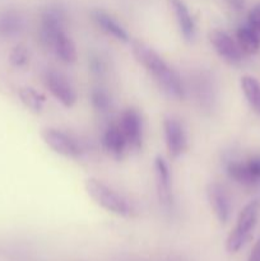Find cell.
<instances>
[{"label":"cell","mask_w":260,"mask_h":261,"mask_svg":"<svg viewBox=\"0 0 260 261\" xmlns=\"http://www.w3.org/2000/svg\"><path fill=\"white\" fill-rule=\"evenodd\" d=\"M226 3L235 10H242L245 7V0H226Z\"/></svg>","instance_id":"cell-27"},{"label":"cell","mask_w":260,"mask_h":261,"mask_svg":"<svg viewBox=\"0 0 260 261\" xmlns=\"http://www.w3.org/2000/svg\"><path fill=\"white\" fill-rule=\"evenodd\" d=\"M209 42L219 58L231 65H237L242 61V51L236 40L221 30H213L209 33Z\"/></svg>","instance_id":"cell-12"},{"label":"cell","mask_w":260,"mask_h":261,"mask_svg":"<svg viewBox=\"0 0 260 261\" xmlns=\"http://www.w3.org/2000/svg\"><path fill=\"white\" fill-rule=\"evenodd\" d=\"M86 190L92 200L109 213L124 218H132L137 214V209L129 199L98 178H87Z\"/></svg>","instance_id":"cell-2"},{"label":"cell","mask_w":260,"mask_h":261,"mask_svg":"<svg viewBox=\"0 0 260 261\" xmlns=\"http://www.w3.org/2000/svg\"><path fill=\"white\" fill-rule=\"evenodd\" d=\"M89 101H91L92 107L98 112H107L111 109V96L106 89L101 87L92 88L89 93Z\"/></svg>","instance_id":"cell-22"},{"label":"cell","mask_w":260,"mask_h":261,"mask_svg":"<svg viewBox=\"0 0 260 261\" xmlns=\"http://www.w3.org/2000/svg\"><path fill=\"white\" fill-rule=\"evenodd\" d=\"M43 83L51 96L66 109H71L76 103V92L71 82L63 73L47 69L43 74Z\"/></svg>","instance_id":"cell-5"},{"label":"cell","mask_w":260,"mask_h":261,"mask_svg":"<svg viewBox=\"0 0 260 261\" xmlns=\"http://www.w3.org/2000/svg\"><path fill=\"white\" fill-rule=\"evenodd\" d=\"M168 261H183V260H178V259H175V260H168Z\"/></svg>","instance_id":"cell-28"},{"label":"cell","mask_w":260,"mask_h":261,"mask_svg":"<svg viewBox=\"0 0 260 261\" xmlns=\"http://www.w3.org/2000/svg\"><path fill=\"white\" fill-rule=\"evenodd\" d=\"M22 18L15 12H7L0 15V35L14 36L22 30Z\"/></svg>","instance_id":"cell-21"},{"label":"cell","mask_w":260,"mask_h":261,"mask_svg":"<svg viewBox=\"0 0 260 261\" xmlns=\"http://www.w3.org/2000/svg\"><path fill=\"white\" fill-rule=\"evenodd\" d=\"M247 261H260V239L257 240V242L252 247Z\"/></svg>","instance_id":"cell-26"},{"label":"cell","mask_w":260,"mask_h":261,"mask_svg":"<svg viewBox=\"0 0 260 261\" xmlns=\"http://www.w3.org/2000/svg\"><path fill=\"white\" fill-rule=\"evenodd\" d=\"M260 201L252 200L242 208L237 218L236 226L228 234L226 241V250L229 254H235L239 251L247 239L251 234L255 224H256L257 216H259Z\"/></svg>","instance_id":"cell-3"},{"label":"cell","mask_w":260,"mask_h":261,"mask_svg":"<svg viewBox=\"0 0 260 261\" xmlns=\"http://www.w3.org/2000/svg\"><path fill=\"white\" fill-rule=\"evenodd\" d=\"M162 126L168 155L173 160L181 157L188 149V135L183 121L178 117L168 115L163 119Z\"/></svg>","instance_id":"cell-7"},{"label":"cell","mask_w":260,"mask_h":261,"mask_svg":"<svg viewBox=\"0 0 260 261\" xmlns=\"http://www.w3.org/2000/svg\"><path fill=\"white\" fill-rule=\"evenodd\" d=\"M247 24L260 35V4L255 5L247 15Z\"/></svg>","instance_id":"cell-25"},{"label":"cell","mask_w":260,"mask_h":261,"mask_svg":"<svg viewBox=\"0 0 260 261\" xmlns=\"http://www.w3.org/2000/svg\"><path fill=\"white\" fill-rule=\"evenodd\" d=\"M236 42L242 54L255 55L260 50V35L249 24L240 25L237 28Z\"/></svg>","instance_id":"cell-18"},{"label":"cell","mask_w":260,"mask_h":261,"mask_svg":"<svg viewBox=\"0 0 260 261\" xmlns=\"http://www.w3.org/2000/svg\"><path fill=\"white\" fill-rule=\"evenodd\" d=\"M30 54L25 46L17 45L9 54V61L15 68H23L28 63Z\"/></svg>","instance_id":"cell-23"},{"label":"cell","mask_w":260,"mask_h":261,"mask_svg":"<svg viewBox=\"0 0 260 261\" xmlns=\"http://www.w3.org/2000/svg\"><path fill=\"white\" fill-rule=\"evenodd\" d=\"M168 2H170V7L175 15L181 36L186 42H193L196 35V27L190 10L183 0H168Z\"/></svg>","instance_id":"cell-15"},{"label":"cell","mask_w":260,"mask_h":261,"mask_svg":"<svg viewBox=\"0 0 260 261\" xmlns=\"http://www.w3.org/2000/svg\"><path fill=\"white\" fill-rule=\"evenodd\" d=\"M241 88L250 106L260 114V83L254 76L245 75L241 78Z\"/></svg>","instance_id":"cell-20"},{"label":"cell","mask_w":260,"mask_h":261,"mask_svg":"<svg viewBox=\"0 0 260 261\" xmlns=\"http://www.w3.org/2000/svg\"><path fill=\"white\" fill-rule=\"evenodd\" d=\"M226 172L232 181L240 185H257L260 184V155H255L246 161H228Z\"/></svg>","instance_id":"cell-9"},{"label":"cell","mask_w":260,"mask_h":261,"mask_svg":"<svg viewBox=\"0 0 260 261\" xmlns=\"http://www.w3.org/2000/svg\"><path fill=\"white\" fill-rule=\"evenodd\" d=\"M65 31V13L58 5H50L41 14L38 38L46 50H51L56 36Z\"/></svg>","instance_id":"cell-4"},{"label":"cell","mask_w":260,"mask_h":261,"mask_svg":"<svg viewBox=\"0 0 260 261\" xmlns=\"http://www.w3.org/2000/svg\"><path fill=\"white\" fill-rule=\"evenodd\" d=\"M88 65L89 70L92 71V74H94L96 76H103L106 73V64L102 60L101 56H98L97 54H92L88 59Z\"/></svg>","instance_id":"cell-24"},{"label":"cell","mask_w":260,"mask_h":261,"mask_svg":"<svg viewBox=\"0 0 260 261\" xmlns=\"http://www.w3.org/2000/svg\"><path fill=\"white\" fill-rule=\"evenodd\" d=\"M190 86L196 103L203 111L211 112L216 102V84L208 70H198L191 75Z\"/></svg>","instance_id":"cell-8"},{"label":"cell","mask_w":260,"mask_h":261,"mask_svg":"<svg viewBox=\"0 0 260 261\" xmlns=\"http://www.w3.org/2000/svg\"><path fill=\"white\" fill-rule=\"evenodd\" d=\"M102 147H103L105 152L115 160L124 158L125 153L130 148L119 124H112L106 127L102 134Z\"/></svg>","instance_id":"cell-14"},{"label":"cell","mask_w":260,"mask_h":261,"mask_svg":"<svg viewBox=\"0 0 260 261\" xmlns=\"http://www.w3.org/2000/svg\"><path fill=\"white\" fill-rule=\"evenodd\" d=\"M132 54L167 96L180 101L185 98V87L180 75L172 66L163 60L160 54L138 40L132 42Z\"/></svg>","instance_id":"cell-1"},{"label":"cell","mask_w":260,"mask_h":261,"mask_svg":"<svg viewBox=\"0 0 260 261\" xmlns=\"http://www.w3.org/2000/svg\"><path fill=\"white\" fill-rule=\"evenodd\" d=\"M42 139L50 149L65 158H79L83 154L81 143L68 133L55 127H48L42 132Z\"/></svg>","instance_id":"cell-6"},{"label":"cell","mask_w":260,"mask_h":261,"mask_svg":"<svg viewBox=\"0 0 260 261\" xmlns=\"http://www.w3.org/2000/svg\"><path fill=\"white\" fill-rule=\"evenodd\" d=\"M206 198L217 221L221 224H226L229 221L232 209L231 199L226 189L221 184L211 182L206 186Z\"/></svg>","instance_id":"cell-13"},{"label":"cell","mask_w":260,"mask_h":261,"mask_svg":"<svg viewBox=\"0 0 260 261\" xmlns=\"http://www.w3.org/2000/svg\"><path fill=\"white\" fill-rule=\"evenodd\" d=\"M153 168H154L155 193H157L158 201L163 209L171 211L173 206V190L170 167L161 155H157L154 158Z\"/></svg>","instance_id":"cell-10"},{"label":"cell","mask_w":260,"mask_h":261,"mask_svg":"<svg viewBox=\"0 0 260 261\" xmlns=\"http://www.w3.org/2000/svg\"><path fill=\"white\" fill-rule=\"evenodd\" d=\"M54 54L58 56L60 61L65 64H73L76 61V48L75 43L70 38V36L66 35L65 31H61L58 36H56L55 41H54L53 48H51Z\"/></svg>","instance_id":"cell-17"},{"label":"cell","mask_w":260,"mask_h":261,"mask_svg":"<svg viewBox=\"0 0 260 261\" xmlns=\"http://www.w3.org/2000/svg\"><path fill=\"white\" fill-rule=\"evenodd\" d=\"M18 96H19L20 102L27 107L30 111L35 112V114H40L45 106L46 97L43 96L41 92L36 91L32 87H23L18 91Z\"/></svg>","instance_id":"cell-19"},{"label":"cell","mask_w":260,"mask_h":261,"mask_svg":"<svg viewBox=\"0 0 260 261\" xmlns=\"http://www.w3.org/2000/svg\"><path fill=\"white\" fill-rule=\"evenodd\" d=\"M92 19L105 33L111 36L112 38L122 43L130 42V37L127 35L126 30L117 20H115L109 13L103 12L101 9H96L92 12Z\"/></svg>","instance_id":"cell-16"},{"label":"cell","mask_w":260,"mask_h":261,"mask_svg":"<svg viewBox=\"0 0 260 261\" xmlns=\"http://www.w3.org/2000/svg\"><path fill=\"white\" fill-rule=\"evenodd\" d=\"M119 126L124 133L130 149L140 150L143 147V119L140 112L134 107H127L122 111Z\"/></svg>","instance_id":"cell-11"}]
</instances>
